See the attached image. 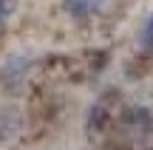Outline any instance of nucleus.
Instances as JSON below:
<instances>
[{"label": "nucleus", "instance_id": "nucleus-3", "mask_svg": "<svg viewBox=\"0 0 153 150\" xmlns=\"http://www.w3.org/2000/svg\"><path fill=\"white\" fill-rule=\"evenodd\" d=\"M3 20H6V3L0 0V23H3Z\"/></svg>", "mask_w": 153, "mask_h": 150}, {"label": "nucleus", "instance_id": "nucleus-2", "mask_svg": "<svg viewBox=\"0 0 153 150\" xmlns=\"http://www.w3.org/2000/svg\"><path fill=\"white\" fill-rule=\"evenodd\" d=\"M142 40L148 48H153V14L148 17V23H145V31H142Z\"/></svg>", "mask_w": 153, "mask_h": 150}, {"label": "nucleus", "instance_id": "nucleus-1", "mask_svg": "<svg viewBox=\"0 0 153 150\" xmlns=\"http://www.w3.org/2000/svg\"><path fill=\"white\" fill-rule=\"evenodd\" d=\"M62 6H65V11L74 14V17H88V14H94V11H99L102 0H62Z\"/></svg>", "mask_w": 153, "mask_h": 150}]
</instances>
